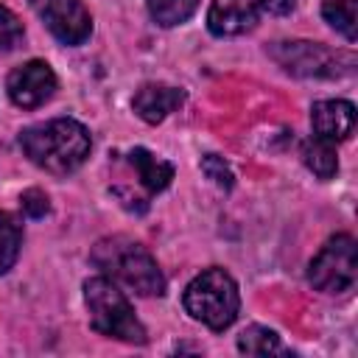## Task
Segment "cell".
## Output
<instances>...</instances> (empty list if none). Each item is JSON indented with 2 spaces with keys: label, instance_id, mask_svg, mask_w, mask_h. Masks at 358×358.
<instances>
[{
  "label": "cell",
  "instance_id": "7a4b0ae2",
  "mask_svg": "<svg viewBox=\"0 0 358 358\" xmlns=\"http://www.w3.org/2000/svg\"><path fill=\"white\" fill-rule=\"evenodd\" d=\"M90 260L95 268L115 280L117 285L140 294V296H162L165 294V274L159 271L154 255L129 235H109L92 246Z\"/></svg>",
  "mask_w": 358,
  "mask_h": 358
},
{
  "label": "cell",
  "instance_id": "9c48e42d",
  "mask_svg": "<svg viewBox=\"0 0 358 358\" xmlns=\"http://www.w3.org/2000/svg\"><path fill=\"white\" fill-rule=\"evenodd\" d=\"M6 92L14 106L20 109H36L48 103L56 92V73L48 62L31 59L20 67H14L6 78Z\"/></svg>",
  "mask_w": 358,
  "mask_h": 358
},
{
  "label": "cell",
  "instance_id": "8992f818",
  "mask_svg": "<svg viewBox=\"0 0 358 358\" xmlns=\"http://www.w3.org/2000/svg\"><path fill=\"white\" fill-rule=\"evenodd\" d=\"M268 56L291 76L299 78H336L352 70L355 59L350 53L330 50L319 42H274L268 48Z\"/></svg>",
  "mask_w": 358,
  "mask_h": 358
},
{
  "label": "cell",
  "instance_id": "ffe728a7",
  "mask_svg": "<svg viewBox=\"0 0 358 358\" xmlns=\"http://www.w3.org/2000/svg\"><path fill=\"white\" fill-rule=\"evenodd\" d=\"M20 207H22V213H25L28 218H42V215H48L50 201H48L45 190H39V187H28V190L20 196Z\"/></svg>",
  "mask_w": 358,
  "mask_h": 358
},
{
  "label": "cell",
  "instance_id": "e0dca14e",
  "mask_svg": "<svg viewBox=\"0 0 358 358\" xmlns=\"http://www.w3.org/2000/svg\"><path fill=\"white\" fill-rule=\"evenodd\" d=\"M238 350L246 355H274V352H282V344L274 330L252 324L238 336Z\"/></svg>",
  "mask_w": 358,
  "mask_h": 358
},
{
  "label": "cell",
  "instance_id": "52a82bcc",
  "mask_svg": "<svg viewBox=\"0 0 358 358\" xmlns=\"http://www.w3.org/2000/svg\"><path fill=\"white\" fill-rule=\"evenodd\" d=\"M358 277V246L347 232L333 235L310 260L308 282L322 294H344Z\"/></svg>",
  "mask_w": 358,
  "mask_h": 358
},
{
  "label": "cell",
  "instance_id": "9a60e30c",
  "mask_svg": "<svg viewBox=\"0 0 358 358\" xmlns=\"http://www.w3.org/2000/svg\"><path fill=\"white\" fill-rule=\"evenodd\" d=\"M20 246H22V224L14 213L0 210V274H6L17 257H20Z\"/></svg>",
  "mask_w": 358,
  "mask_h": 358
},
{
  "label": "cell",
  "instance_id": "5bb4252c",
  "mask_svg": "<svg viewBox=\"0 0 358 358\" xmlns=\"http://www.w3.org/2000/svg\"><path fill=\"white\" fill-rule=\"evenodd\" d=\"M302 157H305V165H308L319 179H333L336 171H338L336 143H330V140H322V137L308 140Z\"/></svg>",
  "mask_w": 358,
  "mask_h": 358
},
{
  "label": "cell",
  "instance_id": "8fae6325",
  "mask_svg": "<svg viewBox=\"0 0 358 358\" xmlns=\"http://www.w3.org/2000/svg\"><path fill=\"white\" fill-rule=\"evenodd\" d=\"M310 126H313V137H322L330 143L347 140L355 129V106L341 98L316 101L310 109Z\"/></svg>",
  "mask_w": 358,
  "mask_h": 358
},
{
  "label": "cell",
  "instance_id": "2e32d148",
  "mask_svg": "<svg viewBox=\"0 0 358 358\" xmlns=\"http://www.w3.org/2000/svg\"><path fill=\"white\" fill-rule=\"evenodd\" d=\"M199 8V0H148V14L157 25L173 28L187 22Z\"/></svg>",
  "mask_w": 358,
  "mask_h": 358
},
{
  "label": "cell",
  "instance_id": "6da1fadb",
  "mask_svg": "<svg viewBox=\"0 0 358 358\" xmlns=\"http://www.w3.org/2000/svg\"><path fill=\"white\" fill-rule=\"evenodd\" d=\"M20 148L36 168L56 176H67L87 162L92 137L84 123L73 117H53L22 129Z\"/></svg>",
  "mask_w": 358,
  "mask_h": 358
},
{
  "label": "cell",
  "instance_id": "ac0fdd59",
  "mask_svg": "<svg viewBox=\"0 0 358 358\" xmlns=\"http://www.w3.org/2000/svg\"><path fill=\"white\" fill-rule=\"evenodd\" d=\"M25 36V28L20 22V17L8 8V6H0V50H11L22 42Z\"/></svg>",
  "mask_w": 358,
  "mask_h": 358
},
{
  "label": "cell",
  "instance_id": "44dd1931",
  "mask_svg": "<svg viewBox=\"0 0 358 358\" xmlns=\"http://www.w3.org/2000/svg\"><path fill=\"white\" fill-rule=\"evenodd\" d=\"M294 3H296V0H255V6H257V11H268V14H274V17H282V14H291V8H294Z\"/></svg>",
  "mask_w": 358,
  "mask_h": 358
},
{
  "label": "cell",
  "instance_id": "4fadbf2b",
  "mask_svg": "<svg viewBox=\"0 0 358 358\" xmlns=\"http://www.w3.org/2000/svg\"><path fill=\"white\" fill-rule=\"evenodd\" d=\"M322 17L347 42L358 39V0H322Z\"/></svg>",
  "mask_w": 358,
  "mask_h": 358
},
{
  "label": "cell",
  "instance_id": "7c38bea8",
  "mask_svg": "<svg viewBox=\"0 0 358 358\" xmlns=\"http://www.w3.org/2000/svg\"><path fill=\"white\" fill-rule=\"evenodd\" d=\"M182 103H185V92L179 87H171V84H143L131 98V106H134L137 117L151 123V126L162 123Z\"/></svg>",
  "mask_w": 358,
  "mask_h": 358
},
{
  "label": "cell",
  "instance_id": "5b68a950",
  "mask_svg": "<svg viewBox=\"0 0 358 358\" xmlns=\"http://www.w3.org/2000/svg\"><path fill=\"white\" fill-rule=\"evenodd\" d=\"M173 179V165L154 157L148 148H131L120 159V176L112 185V193L131 213H145L151 196L162 193Z\"/></svg>",
  "mask_w": 358,
  "mask_h": 358
},
{
  "label": "cell",
  "instance_id": "ba28073f",
  "mask_svg": "<svg viewBox=\"0 0 358 358\" xmlns=\"http://www.w3.org/2000/svg\"><path fill=\"white\" fill-rule=\"evenodd\" d=\"M36 17L62 45H84L92 34V17L84 0H28Z\"/></svg>",
  "mask_w": 358,
  "mask_h": 358
},
{
  "label": "cell",
  "instance_id": "277c9868",
  "mask_svg": "<svg viewBox=\"0 0 358 358\" xmlns=\"http://www.w3.org/2000/svg\"><path fill=\"white\" fill-rule=\"evenodd\" d=\"M185 310L207 324L210 330H227L241 310V294H238V282L232 280L229 271L224 268H204L201 274H196L187 288H185Z\"/></svg>",
  "mask_w": 358,
  "mask_h": 358
},
{
  "label": "cell",
  "instance_id": "30bf717a",
  "mask_svg": "<svg viewBox=\"0 0 358 358\" xmlns=\"http://www.w3.org/2000/svg\"><path fill=\"white\" fill-rule=\"evenodd\" d=\"M257 25L255 0H213L207 11V28L213 36H241Z\"/></svg>",
  "mask_w": 358,
  "mask_h": 358
},
{
  "label": "cell",
  "instance_id": "3957f363",
  "mask_svg": "<svg viewBox=\"0 0 358 358\" xmlns=\"http://www.w3.org/2000/svg\"><path fill=\"white\" fill-rule=\"evenodd\" d=\"M84 305L90 310V324L95 333L129 341V344H145V327L134 316L131 302L120 291V285L103 274L90 277L84 282Z\"/></svg>",
  "mask_w": 358,
  "mask_h": 358
},
{
  "label": "cell",
  "instance_id": "d6986e66",
  "mask_svg": "<svg viewBox=\"0 0 358 358\" xmlns=\"http://www.w3.org/2000/svg\"><path fill=\"white\" fill-rule=\"evenodd\" d=\"M201 171H204V173H207V179H213L218 187H224V190H229V187H232V171H229V165H227L221 157L207 154V157L201 159Z\"/></svg>",
  "mask_w": 358,
  "mask_h": 358
}]
</instances>
